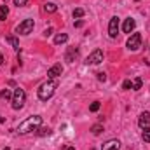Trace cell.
Listing matches in <instances>:
<instances>
[{
    "label": "cell",
    "instance_id": "cell-24",
    "mask_svg": "<svg viewBox=\"0 0 150 150\" xmlns=\"http://www.w3.org/2000/svg\"><path fill=\"white\" fill-rule=\"evenodd\" d=\"M28 4V0H14V5L16 7H25Z\"/></svg>",
    "mask_w": 150,
    "mask_h": 150
},
{
    "label": "cell",
    "instance_id": "cell-29",
    "mask_svg": "<svg viewBox=\"0 0 150 150\" xmlns=\"http://www.w3.org/2000/svg\"><path fill=\"white\" fill-rule=\"evenodd\" d=\"M2 63H4V56L0 54V67H2Z\"/></svg>",
    "mask_w": 150,
    "mask_h": 150
},
{
    "label": "cell",
    "instance_id": "cell-14",
    "mask_svg": "<svg viewBox=\"0 0 150 150\" xmlns=\"http://www.w3.org/2000/svg\"><path fill=\"white\" fill-rule=\"evenodd\" d=\"M44 11H45V12H49V14H52V12H56V11H58V5H56V4H52V2H47V4L44 5Z\"/></svg>",
    "mask_w": 150,
    "mask_h": 150
},
{
    "label": "cell",
    "instance_id": "cell-30",
    "mask_svg": "<svg viewBox=\"0 0 150 150\" xmlns=\"http://www.w3.org/2000/svg\"><path fill=\"white\" fill-rule=\"evenodd\" d=\"M4 150H11V149H9V147H5V149H4Z\"/></svg>",
    "mask_w": 150,
    "mask_h": 150
},
{
    "label": "cell",
    "instance_id": "cell-9",
    "mask_svg": "<svg viewBox=\"0 0 150 150\" xmlns=\"http://www.w3.org/2000/svg\"><path fill=\"white\" fill-rule=\"evenodd\" d=\"M61 74H63V67H61L59 63L52 65V67L47 70V77H49V79H56V77H59Z\"/></svg>",
    "mask_w": 150,
    "mask_h": 150
},
{
    "label": "cell",
    "instance_id": "cell-6",
    "mask_svg": "<svg viewBox=\"0 0 150 150\" xmlns=\"http://www.w3.org/2000/svg\"><path fill=\"white\" fill-rule=\"evenodd\" d=\"M127 49L129 51H138L142 47V33H133L131 37L127 38Z\"/></svg>",
    "mask_w": 150,
    "mask_h": 150
},
{
    "label": "cell",
    "instance_id": "cell-15",
    "mask_svg": "<svg viewBox=\"0 0 150 150\" xmlns=\"http://www.w3.org/2000/svg\"><path fill=\"white\" fill-rule=\"evenodd\" d=\"M142 86H143V80H142L140 77H136V79L133 80V86H131V89H133V91H138V89H142Z\"/></svg>",
    "mask_w": 150,
    "mask_h": 150
},
{
    "label": "cell",
    "instance_id": "cell-22",
    "mask_svg": "<svg viewBox=\"0 0 150 150\" xmlns=\"http://www.w3.org/2000/svg\"><path fill=\"white\" fill-rule=\"evenodd\" d=\"M142 138H143V142L150 143V129H143V133H142Z\"/></svg>",
    "mask_w": 150,
    "mask_h": 150
},
{
    "label": "cell",
    "instance_id": "cell-21",
    "mask_svg": "<svg viewBox=\"0 0 150 150\" xmlns=\"http://www.w3.org/2000/svg\"><path fill=\"white\" fill-rule=\"evenodd\" d=\"M100 107H101V103H100V101H93V103H91V107H89V110H91V112H98V110H100Z\"/></svg>",
    "mask_w": 150,
    "mask_h": 150
},
{
    "label": "cell",
    "instance_id": "cell-4",
    "mask_svg": "<svg viewBox=\"0 0 150 150\" xmlns=\"http://www.w3.org/2000/svg\"><path fill=\"white\" fill-rule=\"evenodd\" d=\"M33 28H35L33 19H25L23 23H19V25H18L16 33H18V35H30V33L33 32Z\"/></svg>",
    "mask_w": 150,
    "mask_h": 150
},
{
    "label": "cell",
    "instance_id": "cell-11",
    "mask_svg": "<svg viewBox=\"0 0 150 150\" xmlns=\"http://www.w3.org/2000/svg\"><path fill=\"white\" fill-rule=\"evenodd\" d=\"M120 149V142L119 140H108L103 147H101V150H119Z\"/></svg>",
    "mask_w": 150,
    "mask_h": 150
},
{
    "label": "cell",
    "instance_id": "cell-5",
    "mask_svg": "<svg viewBox=\"0 0 150 150\" xmlns=\"http://www.w3.org/2000/svg\"><path fill=\"white\" fill-rule=\"evenodd\" d=\"M103 51L101 49H94L87 58H86V65H100L103 61Z\"/></svg>",
    "mask_w": 150,
    "mask_h": 150
},
{
    "label": "cell",
    "instance_id": "cell-10",
    "mask_svg": "<svg viewBox=\"0 0 150 150\" xmlns=\"http://www.w3.org/2000/svg\"><path fill=\"white\" fill-rule=\"evenodd\" d=\"M134 26H136V21L133 18H126L124 19V25H122V30H124V33H131L134 30Z\"/></svg>",
    "mask_w": 150,
    "mask_h": 150
},
{
    "label": "cell",
    "instance_id": "cell-17",
    "mask_svg": "<svg viewBox=\"0 0 150 150\" xmlns=\"http://www.w3.org/2000/svg\"><path fill=\"white\" fill-rule=\"evenodd\" d=\"M0 100H12V93L9 89H2L0 91Z\"/></svg>",
    "mask_w": 150,
    "mask_h": 150
},
{
    "label": "cell",
    "instance_id": "cell-12",
    "mask_svg": "<svg viewBox=\"0 0 150 150\" xmlns=\"http://www.w3.org/2000/svg\"><path fill=\"white\" fill-rule=\"evenodd\" d=\"M75 58H77V49L70 47V49L67 51V54H65V61H68V63H74Z\"/></svg>",
    "mask_w": 150,
    "mask_h": 150
},
{
    "label": "cell",
    "instance_id": "cell-13",
    "mask_svg": "<svg viewBox=\"0 0 150 150\" xmlns=\"http://www.w3.org/2000/svg\"><path fill=\"white\" fill-rule=\"evenodd\" d=\"M67 40H68V35H67V33H58V35L54 37V44H56V45H61V44H65Z\"/></svg>",
    "mask_w": 150,
    "mask_h": 150
},
{
    "label": "cell",
    "instance_id": "cell-28",
    "mask_svg": "<svg viewBox=\"0 0 150 150\" xmlns=\"http://www.w3.org/2000/svg\"><path fill=\"white\" fill-rule=\"evenodd\" d=\"M63 150H75V147H72V145H65Z\"/></svg>",
    "mask_w": 150,
    "mask_h": 150
},
{
    "label": "cell",
    "instance_id": "cell-3",
    "mask_svg": "<svg viewBox=\"0 0 150 150\" xmlns=\"http://www.w3.org/2000/svg\"><path fill=\"white\" fill-rule=\"evenodd\" d=\"M11 101H12V108H14V110H21V108L25 107V103H26V93H25L21 87L14 89Z\"/></svg>",
    "mask_w": 150,
    "mask_h": 150
},
{
    "label": "cell",
    "instance_id": "cell-18",
    "mask_svg": "<svg viewBox=\"0 0 150 150\" xmlns=\"http://www.w3.org/2000/svg\"><path fill=\"white\" fill-rule=\"evenodd\" d=\"M9 16V7L7 5H0V21H4Z\"/></svg>",
    "mask_w": 150,
    "mask_h": 150
},
{
    "label": "cell",
    "instance_id": "cell-31",
    "mask_svg": "<svg viewBox=\"0 0 150 150\" xmlns=\"http://www.w3.org/2000/svg\"><path fill=\"white\" fill-rule=\"evenodd\" d=\"M91 150H94V149H91Z\"/></svg>",
    "mask_w": 150,
    "mask_h": 150
},
{
    "label": "cell",
    "instance_id": "cell-1",
    "mask_svg": "<svg viewBox=\"0 0 150 150\" xmlns=\"http://www.w3.org/2000/svg\"><path fill=\"white\" fill-rule=\"evenodd\" d=\"M40 124H42V117H40V115H32V117L25 119V120L19 124L18 133H19V134H26V133L37 131L38 127H40Z\"/></svg>",
    "mask_w": 150,
    "mask_h": 150
},
{
    "label": "cell",
    "instance_id": "cell-23",
    "mask_svg": "<svg viewBox=\"0 0 150 150\" xmlns=\"http://www.w3.org/2000/svg\"><path fill=\"white\" fill-rule=\"evenodd\" d=\"M82 16H84V9H82V7H77L74 11V18L79 19V18H82Z\"/></svg>",
    "mask_w": 150,
    "mask_h": 150
},
{
    "label": "cell",
    "instance_id": "cell-27",
    "mask_svg": "<svg viewBox=\"0 0 150 150\" xmlns=\"http://www.w3.org/2000/svg\"><path fill=\"white\" fill-rule=\"evenodd\" d=\"M52 33V28H47V30H44V37H49Z\"/></svg>",
    "mask_w": 150,
    "mask_h": 150
},
{
    "label": "cell",
    "instance_id": "cell-16",
    "mask_svg": "<svg viewBox=\"0 0 150 150\" xmlns=\"http://www.w3.org/2000/svg\"><path fill=\"white\" fill-rule=\"evenodd\" d=\"M5 40H7V42H9V44H11L16 51H19V40H18L16 37H7Z\"/></svg>",
    "mask_w": 150,
    "mask_h": 150
},
{
    "label": "cell",
    "instance_id": "cell-25",
    "mask_svg": "<svg viewBox=\"0 0 150 150\" xmlns=\"http://www.w3.org/2000/svg\"><path fill=\"white\" fill-rule=\"evenodd\" d=\"M131 86H133V80H124V84H122V89H131Z\"/></svg>",
    "mask_w": 150,
    "mask_h": 150
},
{
    "label": "cell",
    "instance_id": "cell-7",
    "mask_svg": "<svg viewBox=\"0 0 150 150\" xmlns=\"http://www.w3.org/2000/svg\"><path fill=\"white\" fill-rule=\"evenodd\" d=\"M117 33H119V18L113 16L112 19H110V23H108V35L112 38H115Z\"/></svg>",
    "mask_w": 150,
    "mask_h": 150
},
{
    "label": "cell",
    "instance_id": "cell-19",
    "mask_svg": "<svg viewBox=\"0 0 150 150\" xmlns=\"http://www.w3.org/2000/svg\"><path fill=\"white\" fill-rule=\"evenodd\" d=\"M101 131H103V126H101V124H94V126L91 127V133H93L94 136H98Z\"/></svg>",
    "mask_w": 150,
    "mask_h": 150
},
{
    "label": "cell",
    "instance_id": "cell-26",
    "mask_svg": "<svg viewBox=\"0 0 150 150\" xmlns=\"http://www.w3.org/2000/svg\"><path fill=\"white\" fill-rule=\"evenodd\" d=\"M98 80H100V82H105V80H107V74H105V72H98Z\"/></svg>",
    "mask_w": 150,
    "mask_h": 150
},
{
    "label": "cell",
    "instance_id": "cell-2",
    "mask_svg": "<svg viewBox=\"0 0 150 150\" xmlns=\"http://www.w3.org/2000/svg\"><path fill=\"white\" fill-rule=\"evenodd\" d=\"M56 87H58V82H56L54 79H49L47 82H44V84L38 87V91H37L38 100H42V101H47L49 98H52V94H54Z\"/></svg>",
    "mask_w": 150,
    "mask_h": 150
},
{
    "label": "cell",
    "instance_id": "cell-8",
    "mask_svg": "<svg viewBox=\"0 0 150 150\" xmlns=\"http://www.w3.org/2000/svg\"><path fill=\"white\" fill-rule=\"evenodd\" d=\"M138 126L142 129H150V113L149 112H142L138 117Z\"/></svg>",
    "mask_w": 150,
    "mask_h": 150
},
{
    "label": "cell",
    "instance_id": "cell-20",
    "mask_svg": "<svg viewBox=\"0 0 150 150\" xmlns=\"http://www.w3.org/2000/svg\"><path fill=\"white\" fill-rule=\"evenodd\" d=\"M37 133L40 136H49V134H51V129H49V127H38Z\"/></svg>",
    "mask_w": 150,
    "mask_h": 150
}]
</instances>
